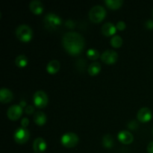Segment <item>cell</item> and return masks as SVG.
Wrapping results in <instances>:
<instances>
[{
  "label": "cell",
  "mask_w": 153,
  "mask_h": 153,
  "mask_svg": "<svg viewBox=\"0 0 153 153\" xmlns=\"http://www.w3.org/2000/svg\"><path fill=\"white\" fill-rule=\"evenodd\" d=\"M62 43L64 49L72 55H79L85 46V39L82 34L75 31H69L64 34Z\"/></svg>",
  "instance_id": "6da1fadb"
},
{
  "label": "cell",
  "mask_w": 153,
  "mask_h": 153,
  "mask_svg": "<svg viewBox=\"0 0 153 153\" xmlns=\"http://www.w3.org/2000/svg\"><path fill=\"white\" fill-rule=\"evenodd\" d=\"M16 35L19 40L22 42H28L31 40L33 36L32 29L30 26L25 24L19 25L16 29Z\"/></svg>",
  "instance_id": "7a4b0ae2"
},
{
  "label": "cell",
  "mask_w": 153,
  "mask_h": 153,
  "mask_svg": "<svg viewBox=\"0 0 153 153\" xmlns=\"http://www.w3.org/2000/svg\"><path fill=\"white\" fill-rule=\"evenodd\" d=\"M44 25L47 29L55 30L62 23L61 18L53 13H49L44 17Z\"/></svg>",
  "instance_id": "3957f363"
},
{
  "label": "cell",
  "mask_w": 153,
  "mask_h": 153,
  "mask_svg": "<svg viewBox=\"0 0 153 153\" xmlns=\"http://www.w3.org/2000/svg\"><path fill=\"white\" fill-rule=\"evenodd\" d=\"M106 15V10L104 7L97 4L94 6L89 11V17L92 22H100L102 20Z\"/></svg>",
  "instance_id": "277c9868"
},
{
  "label": "cell",
  "mask_w": 153,
  "mask_h": 153,
  "mask_svg": "<svg viewBox=\"0 0 153 153\" xmlns=\"http://www.w3.org/2000/svg\"><path fill=\"white\" fill-rule=\"evenodd\" d=\"M61 143L67 148L74 147L79 143V137L74 132H67L61 137Z\"/></svg>",
  "instance_id": "5b68a950"
},
{
  "label": "cell",
  "mask_w": 153,
  "mask_h": 153,
  "mask_svg": "<svg viewBox=\"0 0 153 153\" xmlns=\"http://www.w3.org/2000/svg\"><path fill=\"white\" fill-rule=\"evenodd\" d=\"M33 100H34V105L38 108H43L46 107V105L48 104V96L46 95V93L43 91H37L33 97Z\"/></svg>",
  "instance_id": "8992f818"
},
{
  "label": "cell",
  "mask_w": 153,
  "mask_h": 153,
  "mask_svg": "<svg viewBox=\"0 0 153 153\" xmlns=\"http://www.w3.org/2000/svg\"><path fill=\"white\" fill-rule=\"evenodd\" d=\"M13 137L16 143H19V144H23L29 139L30 132L26 128L21 127L16 130Z\"/></svg>",
  "instance_id": "52a82bcc"
},
{
  "label": "cell",
  "mask_w": 153,
  "mask_h": 153,
  "mask_svg": "<svg viewBox=\"0 0 153 153\" xmlns=\"http://www.w3.org/2000/svg\"><path fill=\"white\" fill-rule=\"evenodd\" d=\"M118 55L116 51L112 49H108L105 51L101 55V60L104 63L108 64H111L117 61Z\"/></svg>",
  "instance_id": "ba28073f"
},
{
  "label": "cell",
  "mask_w": 153,
  "mask_h": 153,
  "mask_svg": "<svg viewBox=\"0 0 153 153\" xmlns=\"http://www.w3.org/2000/svg\"><path fill=\"white\" fill-rule=\"evenodd\" d=\"M22 114V108L18 105H11L7 111V115L8 118L11 120H16L21 117Z\"/></svg>",
  "instance_id": "9c48e42d"
},
{
  "label": "cell",
  "mask_w": 153,
  "mask_h": 153,
  "mask_svg": "<svg viewBox=\"0 0 153 153\" xmlns=\"http://www.w3.org/2000/svg\"><path fill=\"white\" fill-rule=\"evenodd\" d=\"M152 117V111L146 107L141 108L137 114V118L139 121L142 123H146L151 120Z\"/></svg>",
  "instance_id": "30bf717a"
},
{
  "label": "cell",
  "mask_w": 153,
  "mask_h": 153,
  "mask_svg": "<svg viewBox=\"0 0 153 153\" xmlns=\"http://www.w3.org/2000/svg\"><path fill=\"white\" fill-rule=\"evenodd\" d=\"M118 140L124 144H129L134 140L133 134L130 131L126 130H122L117 134Z\"/></svg>",
  "instance_id": "8fae6325"
},
{
  "label": "cell",
  "mask_w": 153,
  "mask_h": 153,
  "mask_svg": "<svg viewBox=\"0 0 153 153\" xmlns=\"http://www.w3.org/2000/svg\"><path fill=\"white\" fill-rule=\"evenodd\" d=\"M46 147H47V145H46V141L42 137H37L34 140L33 149H34V152H43L46 149Z\"/></svg>",
  "instance_id": "7c38bea8"
},
{
  "label": "cell",
  "mask_w": 153,
  "mask_h": 153,
  "mask_svg": "<svg viewBox=\"0 0 153 153\" xmlns=\"http://www.w3.org/2000/svg\"><path fill=\"white\" fill-rule=\"evenodd\" d=\"M116 26L110 22H105V24H103V25L102 26L101 28L102 33L105 36H107V37L114 35V34H115V32H116Z\"/></svg>",
  "instance_id": "4fadbf2b"
},
{
  "label": "cell",
  "mask_w": 153,
  "mask_h": 153,
  "mask_svg": "<svg viewBox=\"0 0 153 153\" xmlns=\"http://www.w3.org/2000/svg\"><path fill=\"white\" fill-rule=\"evenodd\" d=\"M29 8L34 14H40L43 11V4L39 0H32L29 3Z\"/></svg>",
  "instance_id": "5bb4252c"
},
{
  "label": "cell",
  "mask_w": 153,
  "mask_h": 153,
  "mask_svg": "<svg viewBox=\"0 0 153 153\" xmlns=\"http://www.w3.org/2000/svg\"><path fill=\"white\" fill-rule=\"evenodd\" d=\"M13 99V93L8 88H3L0 91V101L2 103H7Z\"/></svg>",
  "instance_id": "9a60e30c"
},
{
  "label": "cell",
  "mask_w": 153,
  "mask_h": 153,
  "mask_svg": "<svg viewBox=\"0 0 153 153\" xmlns=\"http://www.w3.org/2000/svg\"><path fill=\"white\" fill-rule=\"evenodd\" d=\"M61 64L58 60H52L46 65V70L50 74H55L60 70Z\"/></svg>",
  "instance_id": "2e32d148"
},
{
  "label": "cell",
  "mask_w": 153,
  "mask_h": 153,
  "mask_svg": "<svg viewBox=\"0 0 153 153\" xmlns=\"http://www.w3.org/2000/svg\"><path fill=\"white\" fill-rule=\"evenodd\" d=\"M34 121L38 126H42L46 122V116L43 112L37 111L34 115Z\"/></svg>",
  "instance_id": "e0dca14e"
},
{
  "label": "cell",
  "mask_w": 153,
  "mask_h": 153,
  "mask_svg": "<svg viewBox=\"0 0 153 153\" xmlns=\"http://www.w3.org/2000/svg\"><path fill=\"white\" fill-rule=\"evenodd\" d=\"M100 70H101V64L97 61H95L90 64L88 71L91 76H95L100 73Z\"/></svg>",
  "instance_id": "ac0fdd59"
},
{
  "label": "cell",
  "mask_w": 153,
  "mask_h": 153,
  "mask_svg": "<svg viewBox=\"0 0 153 153\" xmlns=\"http://www.w3.org/2000/svg\"><path fill=\"white\" fill-rule=\"evenodd\" d=\"M106 5L111 9H117L122 6L123 1V0H105Z\"/></svg>",
  "instance_id": "d6986e66"
},
{
  "label": "cell",
  "mask_w": 153,
  "mask_h": 153,
  "mask_svg": "<svg viewBox=\"0 0 153 153\" xmlns=\"http://www.w3.org/2000/svg\"><path fill=\"white\" fill-rule=\"evenodd\" d=\"M15 64L19 67H25L28 64V58L24 55H18L15 60Z\"/></svg>",
  "instance_id": "ffe728a7"
},
{
  "label": "cell",
  "mask_w": 153,
  "mask_h": 153,
  "mask_svg": "<svg viewBox=\"0 0 153 153\" xmlns=\"http://www.w3.org/2000/svg\"><path fill=\"white\" fill-rule=\"evenodd\" d=\"M102 144L106 148H111L114 145V139L111 134H105L102 137Z\"/></svg>",
  "instance_id": "44dd1931"
},
{
  "label": "cell",
  "mask_w": 153,
  "mask_h": 153,
  "mask_svg": "<svg viewBox=\"0 0 153 153\" xmlns=\"http://www.w3.org/2000/svg\"><path fill=\"white\" fill-rule=\"evenodd\" d=\"M111 44L113 47L119 48L123 44V39L120 35H114L111 39Z\"/></svg>",
  "instance_id": "7402d4cb"
},
{
  "label": "cell",
  "mask_w": 153,
  "mask_h": 153,
  "mask_svg": "<svg viewBox=\"0 0 153 153\" xmlns=\"http://www.w3.org/2000/svg\"><path fill=\"white\" fill-rule=\"evenodd\" d=\"M87 56L91 60H97L100 57V52L94 49H90L87 51Z\"/></svg>",
  "instance_id": "603a6c76"
},
{
  "label": "cell",
  "mask_w": 153,
  "mask_h": 153,
  "mask_svg": "<svg viewBox=\"0 0 153 153\" xmlns=\"http://www.w3.org/2000/svg\"><path fill=\"white\" fill-rule=\"evenodd\" d=\"M126 23L123 22V21H119V22L117 23V25H116V28H117L118 30H120V31H123V30H124L126 28Z\"/></svg>",
  "instance_id": "cb8c5ba5"
},
{
  "label": "cell",
  "mask_w": 153,
  "mask_h": 153,
  "mask_svg": "<svg viewBox=\"0 0 153 153\" xmlns=\"http://www.w3.org/2000/svg\"><path fill=\"white\" fill-rule=\"evenodd\" d=\"M128 127L129 128H131V129H135V128H137L138 127V124L136 122V120H131L128 123Z\"/></svg>",
  "instance_id": "d4e9b609"
},
{
  "label": "cell",
  "mask_w": 153,
  "mask_h": 153,
  "mask_svg": "<svg viewBox=\"0 0 153 153\" xmlns=\"http://www.w3.org/2000/svg\"><path fill=\"white\" fill-rule=\"evenodd\" d=\"M25 113L27 114H31L34 113V106L27 105L26 107H25Z\"/></svg>",
  "instance_id": "484cf974"
},
{
  "label": "cell",
  "mask_w": 153,
  "mask_h": 153,
  "mask_svg": "<svg viewBox=\"0 0 153 153\" xmlns=\"http://www.w3.org/2000/svg\"><path fill=\"white\" fill-rule=\"evenodd\" d=\"M28 124H29V120L27 117L22 118V121H21V125H22V126L23 128H25V127L28 126Z\"/></svg>",
  "instance_id": "4316f807"
},
{
  "label": "cell",
  "mask_w": 153,
  "mask_h": 153,
  "mask_svg": "<svg viewBox=\"0 0 153 153\" xmlns=\"http://www.w3.org/2000/svg\"><path fill=\"white\" fill-rule=\"evenodd\" d=\"M145 25H146V27L148 29H153V21L152 19H148L146 22V23H145Z\"/></svg>",
  "instance_id": "83f0119b"
},
{
  "label": "cell",
  "mask_w": 153,
  "mask_h": 153,
  "mask_svg": "<svg viewBox=\"0 0 153 153\" xmlns=\"http://www.w3.org/2000/svg\"><path fill=\"white\" fill-rule=\"evenodd\" d=\"M148 153H153V141L150 142L147 146Z\"/></svg>",
  "instance_id": "f1b7e54d"
},
{
  "label": "cell",
  "mask_w": 153,
  "mask_h": 153,
  "mask_svg": "<svg viewBox=\"0 0 153 153\" xmlns=\"http://www.w3.org/2000/svg\"><path fill=\"white\" fill-rule=\"evenodd\" d=\"M66 25H67V27H69V28H73L75 25V24H74V22H73V21L68 20V21H67V22H66Z\"/></svg>",
  "instance_id": "f546056e"
},
{
  "label": "cell",
  "mask_w": 153,
  "mask_h": 153,
  "mask_svg": "<svg viewBox=\"0 0 153 153\" xmlns=\"http://www.w3.org/2000/svg\"><path fill=\"white\" fill-rule=\"evenodd\" d=\"M19 105H20L22 108L26 107V103H25V102L22 101V102H20V104H19Z\"/></svg>",
  "instance_id": "4dcf8cb0"
},
{
  "label": "cell",
  "mask_w": 153,
  "mask_h": 153,
  "mask_svg": "<svg viewBox=\"0 0 153 153\" xmlns=\"http://www.w3.org/2000/svg\"><path fill=\"white\" fill-rule=\"evenodd\" d=\"M152 16H153V12H152Z\"/></svg>",
  "instance_id": "1f68e13d"
},
{
  "label": "cell",
  "mask_w": 153,
  "mask_h": 153,
  "mask_svg": "<svg viewBox=\"0 0 153 153\" xmlns=\"http://www.w3.org/2000/svg\"><path fill=\"white\" fill-rule=\"evenodd\" d=\"M34 153H37V152H34Z\"/></svg>",
  "instance_id": "d6a6232c"
}]
</instances>
